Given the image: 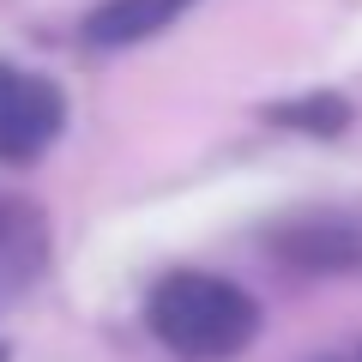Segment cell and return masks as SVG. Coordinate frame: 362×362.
Returning a JSON list of instances; mask_svg holds the SVG:
<instances>
[{
    "label": "cell",
    "mask_w": 362,
    "mask_h": 362,
    "mask_svg": "<svg viewBox=\"0 0 362 362\" xmlns=\"http://www.w3.org/2000/svg\"><path fill=\"white\" fill-rule=\"evenodd\" d=\"M187 6L194 0H103L85 18V42L90 49H127V42H145L157 30H169Z\"/></svg>",
    "instance_id": "obj_4"
},
{
    "label": "cell",
    "mask_w": 362,
    "mask_h": 362,
    "mask_svg": "<svg viewBox=\"0 0 362 362\" xmlns=\"http://www.w3.org/2000/svg\"><path fill=\"white\" fill-rule=\"evenodd\" d=\"M272 247L302 272H356L362 266V223L356 218H296L272 235Z\"/></svg>",
    "instance_id": "obj_3"
},
{
    "label": "cell",
    "mask_w": 362,
    "mask_h": 362,
    "mask_svg": "<svg viewBox=\"0 0 362 362\" xmlns=\"http://www.w3.org/2000/svg\"><path fill=\"white\" fill-rule=\"evenodd\" d=\"M42 272V218L25 199H0V284H30Z\"/></svg>",
    "instance_id": "obj_5"
},
{
    "label": "cell",
    "mask_w": 362,
    "mask_h": 362,
    "mask_svg": "<svg viewBox=\"0 0 362 362\" xmlns=\"http://www.w3.org/2000/svg\"><path fill=\"white\" fill-rule=\"evenodd\" d=\"M278 127H296V133H344L350 127V103L338 97V90H308V97H290V103H278V109H266Z\"/></svg>",
    "instance_id": "obj_6"
},
{
    "label": "cell",
    "mask_w": 362,
    "mask_h": 362,
    "mask_svg": "<svg viewBox=\"0 0 362 362\" xmlns=\"http://www.w3.org/2000/svg\"><path fill=\"white\" fill-rule=\"evenodd\" d=\"M0 362H6V344H0Z\"/></svg>",
    "instance_id": "obj_7"
},
{
    "label": "cell",
    "mask_w": 362,
    "mask_h": 362,
    "mask_svg": "<svg viewBox=\"0 0 362 362\" xmlns=\"http://www.w3.org/2000/svg\"><path fill=\"white\" fill-rule=\"evenodd\" d=\"M61 127H66L61 85L0 61V157L6 163H30V157H42L61 139Z\"/></svg>",
    "instance_id": "obj_2"
},
{
    "label": "cell",
    "mask_w": 362,
    "mask_h": 362,
    "mask_svg": "<svg viewBox=\"0 0 362 362\" xmlns=\"http://www.w3.org/2000/svg\"><path fill=\"white\" fill-rule=\"evenodd\" d=\"M145 320H151L157 344L175 350L181 362H230L254 344L259 302L211 272H169L145 302Z\"/></svg>",
    "instance_id": "obj_1"
}]
</instances>
